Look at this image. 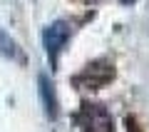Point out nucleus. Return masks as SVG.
I'll return each instance as SVG.
<instances>
[{
  "mask_svg": "<svg viewBox=\"0 0 149 132\" xmlns=\"http://www.w3.org/2000/svg\"><path fill=\"white\" fill-rule=\"evenodd\" d=\"M77 122L82 132H112V117L102 105H82Z\"/></svg>",
  "mask_w": 149,
  "mask_h": 132,
  "instance_id": "nucleus-1",
  "label": "nucleus"
},
{
  "mask_svg": "<svg viewBox=\"0 0 149 132\" xmlns=\"http://www.w3.org/2000/svg\"><path fill=\"white\" fill-rule=\"evenodd\" d=\"M67 37H70V22H65V20H55L42 30V45H45V53H47L52 65L57 62V55L65 48Z\"/></svg>",
  "mask_w": 149,
  "mask_h": 132,
  "instance_id": "nucleus-2",
  "label": "nucleus"
},
{
  "mask_svg": "<svg viewBox=\"0 0 149 132\" xmlns=\"http://www.w3.org/2000/svg\"><path fill=\"white\" fill-rule=\"evenodd\" d=\"M112 77H114L112 62H107V60H97V62L87 65V67L74 77V85H85V87L97 90V87H102L104 82H109Z\"/></svg>",
  "mask_w": 149,
  "mask_h": 132,
  "instance_id": "nucleus-3",
  "label": "nucleus"
},
{
  "mask_svg": "<svg viewBox=\"0 0 149 132\" xmlns=\"http://www.w3.org/2000/svg\"><path fill=\"white\" fill-rule=\"evenodd\" d=\"M37 90H40V100H42L45 115L50 120H57V95H55V87H52L47 75H40L37 77Z\"/></svg>",
  "mask_w": 149,
  "mask_h": 132,
  "instance_id": "nucleus-4",
  "label": "nucleus"
},
{
  "mask_svg": "<svg viewBox=\"0 0 149 132\" xmlns=\"http://www.w3.org/2000/svg\"><path fill=\"white\" fill-rule=\"evenodd\" d=\"M0 55H5V58H10V60H20V62H22V53H20V48H17V42L13 40L10 35H5L3 30H0Z\"/></svg>",
  "mask_w": 149,
  "mask_h": 132,
  "instance_id": "nucleus-5",
  "label": "nucleus"
},
{
  "mask_svg": "<svg viewBox=\"0 0 149 132\" xmlns=\"http://www.w3.org/2000/svg\"><path fill=\"white\" fill-rule=\"evenodd\" d=\"M122 3H127V0H122Z\"/></svg>",
  "mask_w": 149,
  "mask_h": 132,
  "instance_id": "nucleus-6",
  "label": "nucleus"
}]
</instances>
